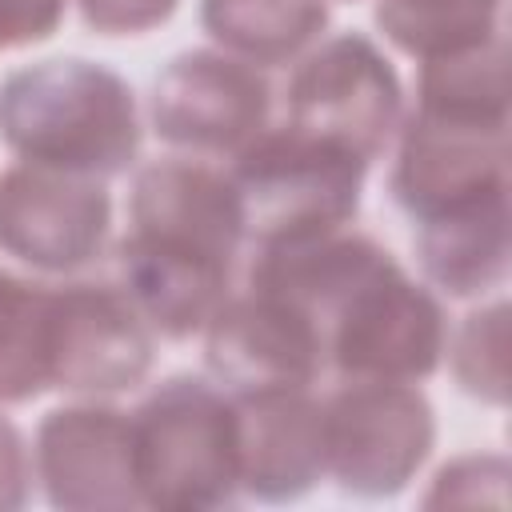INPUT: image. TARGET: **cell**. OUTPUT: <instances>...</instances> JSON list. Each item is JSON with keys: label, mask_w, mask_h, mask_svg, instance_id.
I'll return each instance as SVG.
<instances>
[{"label": "cell", "mask_w": 512, "mask_h": 512, "mask_svg": "<svg viewBox=\"0 0 512 512\" xmlns=\"http://www.w3.org/2000/svg\"><path fill=\"white\" fill-rule=\"evenodd\" d=\"M268 76L220 48H188L164 64L148 96L152 132L184 152L236 156L268 128Z\"/></svg>", "instance_id": "cell-8"}, {"label": "cell", "mask_w": 512, "mask_h": 512, "mask_svg": "<svg viewBox=\"0 0 512 512\" xmlns=\"http://www.w3.org/2000/svg\"><path fill=\"white\" fill-rule=\"evenodd\" d=\"M204 364L228 396L312 388L324 372L316 324L280 296H228L204 328Z\"/></svg>", "instance_id": "cell-12"}, {"label": "cell", "mask_w": 512, "mask_h": 512, "mask_svg": "<svg viewBox=\"0 0 512 512\" xmlns=\"http://www.w3.org/2000/svg\"><path fill=\"white\" fill-rule=\"evenodd\" d=\"M232 400L240 424V496L260 504L308 496L328 472L324 404L308 388L244 392Z\"/></svg>", "instance_id": "cell-14"}, {"label": "cell", "mask_w": 512, "mask_h": 512, "mask_svg": "<svg viewBox=\"0 0 512 512\" xmlns=\"http://www.w3.org/2000/svg\"><path fill=\"white\" fill-rule=\"evenodd\" d=\"M128 216L136 232L188 240L220 256H240L244 248V208L228 172L200 160H156L132 180Z\"/></svg>", "instance_id": "cell-15"}, {"label": "cell", "mask_w": 512, "mask_h": 512, "mask_svg": "<svg viewBox=\"0 0 512 512\" xmlns=\"http://www.w3.org/2000/svg\"><path fill=\"white\" fill-rule=\"evenodd\" d=\"M0 140L36 168L120 176L140 152L136 92L120 72L84 56L16 68L0 84Z\"/></svg>", "instance_id": "cell-3"}, {"label": "cell", "mask_w": 512, "mask_h": 512, "mask_svg": "<svg viewBox=\"0 0 512 512\" xmlns=\"http://www.w3.org/2000/svg\"><path fill=\"white\" fill-rule=\"evenodd\" d=\"M32 500V456L24 432L0 416V512H16Z\"/></svg>", "instance_id": "cell-24"}, {"label": "cell", "mask_w": 512, "mask_h": 512, "mask_svg": "<svg viewBox=\"0 0 512 512\" xmlns=\"http://www.w3.org/2000/svg\"><path fill=\"white\" fill-rule=\"evenodd\" d=\"M504 0H376V24L416 60L448 56L504 32Z\"/></svg>", "instance_id": "cell-18"}, {"label": "cell", "mask_w": 512, "mask_h": 512, "mask_svg": "<svg viewBox=\"0 0 512 512\" xmlns=\"http://www.w3.org/2000/svg\"><path fill=\"white\" fill-rule=\"evenodd\" d=\"M400 76L364 32H336L288 76V124L380 160L400 124Z\"/></svg>", "instance_id": "cell-7"}, {"label": "cell", "mask_w": 512, "mask_h": 512, "mask_svg": "<svg viewBox=\"0 0 512 512\" xmlns=\"http://www.w3.org/2000/svg\"><path fill=\"white\" fill-rule=\"evenodd\" d=\"M32 464L52 508L64 512L144 508L132 468V416L116 404L80 400L44 412L36 428Z\"/></svg>", "instance_id": "cell-11"}, {"label": "cell", "mask_w": 512, "mask_h": 512, "mask_svg": "<svg viewBox=\"0 0 512 512\" xmlns=\"http://www.w3.org/2000/svg\"><path fill=\"white\" fill-rule=\"evenodd\" d=\"M328 0H200L204 32L256 68L304 56L328 28Z\"/></svg>", "instance_id": "cell-17"}, {"label": "cell", "mask_w": 512, "mask_h": 512, "mask_svg": "<svg viewBox=\"0 0 512 512\" xmlns=\"http://www.w3.org/2000/svg\"><path fill=\"white\" fill-rule=\"evenodd\" d=\"M112 232V196L104 180L36 164L0 172V252L20 264L68 276L88 268Z\"/></svg>", "instance_id": "cell-10"}, {"label": "cell", "mask_w": 512, "mask_h": 512, "mask_svg": "<svg viewBox=\"0 0 512 512\" xmlns=\"http://www.w3.org/2000/svg\"><path fill=\"white\" fill-rule=\"evenodd\" d=\"M68 0H0V52L44 44L64 24Z\"/></svg>", "instance_id": "cell-23"}, {"label": "cell", "mask_w": 512, "mask_h": 512, "mask_svg": "<svg viewBox=\"0 0 512 512\" xmlns=\"http://www.w3.org/2000/svg\"><path fill=\"white\" fill-rule=\"evenodd\" d=\"M508 192L416 224V260L428 284L452 300H472L508 276Z\"/></svg>", "instance_id": "cell-16"}, {"label": "cell", "mask_w": 512, "mask_h": 512, "mask_svg": "<svg viewBox=\"0 0 512 512\" xmlns=\"http://www.w3.org/2000/svg\"><path fill=\"white\" fill-rule=\"evenodd\" d=\"M52 288L0 268V404H28L48 392Z\"/></svg>", "instance_id": "cell-19"}, {"label": "cell", "mask_w": 512, "mask_h": 512, "mask_svg": "<svg viewBox=\"0 0 512 512\" xmlns=\"http://www.w3.org/2000/svg\"><path fill=\"white\" fill-rule=\"evenodd\" d=\"M396 208L424 224L508 192V36L420 60L416 108L388 172Z\"/></svg>", "instance_id": "cell-2"}, {"label": "cell", "mask_w": 512, "mask_h": 512, "mask_svg": "<svg viewBox=\"0 0 512 512\" xmlns=\"http://www.w3.org/2000/svg\"><path fill=\"white\" fill-rule=\"evenodd\" d=\"M452 376L456 384L492 404H508V304L496 300L480 312H468L452 336Z\"/></svg>", "instance_id": "cell-20"}, {"label": "cell", "mask_w": 512, "mask_h": 512, "mask_svg": "<svg viewBox=\"0 0 512 512\" xmlns=\"http://www.w3.org/2000/svg\"><path fill=\"white\" fill-rule=\"evenodd\" d=\"M432 448L436 412L416 384L344 380L324 400V464L348 496H400Z\"/></svg>", "instance_id": "cell-6"}, {"label": "cell", "mask_w": 512, "mask_h": 512, "mask_svg": "<svg viewBox=\"0 0 512 512\" xmlns=\"http://www.w3.org/2000/svg\"><path fill=\"white\" fill-rule=\"evenodd\" d=\"M80 20L100 36H140L172 20L180 0H76Z\"/></svg>", "instance_id": "cell-22"}, {"label": "cell", "mask_w": 512, "mask_h": 512, "mask_svg": "<svg viewBox=\"0 0 512 512\" xmlns=\"http://www.w3.org/2000/svg\"><path fill=\"white\" fill-rule=\"evenodd\" d=\"M368 164L336 140L292 128H264L232 160L244 208V244L268 248L344 228L360 212Z\"/></svg>", "instance_id": "cell-5"}, {"label": "cell", "mask_w": 512, "mask_h": 512, "mask_svg": "<svg viewBox=\"0 0 512 512\" xmlns=\"http://www.w3.org/2000/svg\"><path fill=\"white\" fill-rule=\"evenodd\" d=\"M248 288L300 308L340 380H428L448 352L440 300L364 232H324L256 248Z\"/></svg>", "instance_id": "cell-1"}, {"label": "cell", "mask_w": 512, "mask_h": 512, "mask_svg": "<svg viewBox=\"0 0 512 512\" xmlns=\"http://www.w3.org/2000/svg\"><path fill=\"white\" fill-rule=\"evenodd\" d=\"M156 364V332L120 284L76 280L52 288L48 384L72 396L140 388Z\"/></svg>", "instance_id": "cell-9"}, {"label": "cell", "mask_w": 512, "mask_h": 512, "mask_svg": "<svg viewBox=\"0 0 512 512\" xmlns=\"http://www.w3.org/2000/svg\"><path fill=\"white\" fill-rule=\"evenodd\" d=\"M132 416V468L144 508L208 512L240 500L236 400L204 376L160 380Z\"/></svg>", "instance_id": "cell-4"}, {"label": "cell", "mask_w": 512, "mask_h": 512, "mask_svg": "<svg viewBox=\"0 0 512 512\" xmlns=\"http://www.w3.org/2000/svg\"><path fill=\"white\" fill-rule=\"evenodd\" d=\"M232 268V256L136 228H128V236L116 244L120 288L164 340H188L208 328L228 300Z\"/></svg>", "instance_id": "cell-13"}, {"label": "cell", "mask_w": 512, "mask_h": 512, "mask_svg": "<svg viewBox=\"0 0 512 512\" xmlns=\"http://www.w3.org/2000/svg\"><path fill=\"white\" fill-rule=\"evenodd\" d=\"M508 460L504 456H456L444 464L424 496L428 508L440 504H504Z\"/></svg>", "instance_id": "cell-21"}]
</instances>
